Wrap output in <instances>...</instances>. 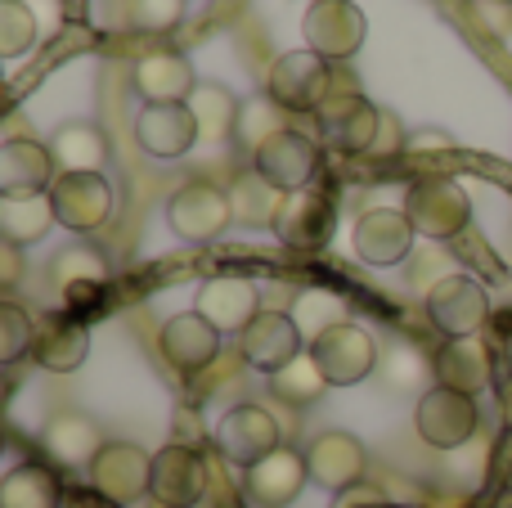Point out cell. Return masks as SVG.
<instances>
[{
    "mask_svg": "<svg viewBox=\"0 0 512 508\" xmlns=\"http://www.w3.org/2000/svg\"><path fill=\"white\" fill-rule=\"evenodd\" d=\"M265 95H274L288 113H319L324 99L337 95L333 63L319 59L315 50H288L270 63L265 77Z\"/></svg>",
    "mask_w": 512,
    "mask_h": 508,
    "instance_id": "obj_1",
    "label": "cell"
},
{
    "mask_svg": "<svg viewBox=\"0 0 512 508\" xmlns=\"http://www.w3.org/2000/svg\"><path fill=\"white\" fill-rule=\"evenodd\" d=\"M310 356H315L319 374L328 378V387H355L364 383L369 374H378V342H373V333L364 329V324L346 320V324H333L328 333H319L315 342H310Z\"/></svg>",
    "mask_w": 512,
    "mask_h": 508,
    "instance_id": "obj_2",
    "label": "cell"
},
{
    "mask_svg": "<svg viewBox=\"0 0 512 508\" xmlns=\"http://www.w3.org/2000/svg\"><path fill=\"white\" fill-rule=\"evenodd\" d=\"M405 216L414 221V230L423 234V239H459L472 225V198L459 180L427 176L409 189Z\"/></svg>",
    "mask_w": 512,
    "mask_h": 508,
    "instance_id": "obj_3",
    "label": "cell"
},
{
    "mask_svg": "<svg viewBox=\"0 0 512 508\" xmlns=\"http://www.w3.org/2000/svg\"><path fill=\"white\" fill-rule=\"evenodd\" d=\"M270 230L279 234L283 248L292 252H319L333 243V230H337V207L324 189H292V194L279 198L274 207V221Z\"/></svg>",
    "mask_w": 512,
    "mask_h": 508,
    "instance_id": "obj_4",
    "label": "cell"
},
{
    "mask_svg": "<svg viewBox=\"0 0 512 508\" xmlns=\"http://www.w3.org/2000/svg\"><path fill=\"white\" fill-rule=\"evenodd\" d=\"M315 126H319L328 149L373 153L378 149V135H382V108H373L360 90H337V95L324 99V108L315 113Z\"/></svg>",
    "mask_w": 512,
    "mask_h": 508,
    "instance_id": "obj_5",
    "label": "cell"
},
{
    "mask_svg": "<svg viewBox=\"0 0 512 508\" xmlns=\"http://www.w3.org/2000/svg\"><path fill=\"white\" fill-rule=\"evenodd\" d=\"M167 221H171V230H176L180 239L207 243V239H216V234L230 230L234 198H230V189L212 185V180H189V185H180L176 194H171Z\"/></svg>",
    "mask_w": 512,
    "mask_h": 508,
    "instance_id": "obj_6",
    "label": "cell"
},
{
    "mask_svg": "<svg viewBox=\"0 0 512 508\" xmlns=\"http://www.w3.org/2000/svg\"><path fill=\"white\" fill-rule=\"evenodd\" d=\"M301 36H306V50L337 63V59H351L364 45L369 18L360 14L355 0H315V5L306 9V18H301Z\"/></svg>",
    "mask_w": 512,
    "mask_h": 508,
    "instance_id": "obj_7",
    "label": "cell"
},
{
    "mask_svg": "<svg viewBox=\"0 0 512 508\" xmlns=\"http://www.w3.org/2000/svg\"><path fill=\"white\" fill-rule=\"evenodd\" d=\"M50 198L59 225L72 234H90L113 216V185L104 171H63L50 185Z\"/></svg>",
    "mask_w": 512,
    "mask_h": 508,
    "instance_id": "obj_8",
    "label": "cell"
},
{
    "mask_svg": "<svg viewBox=\"0 0 512 508\" xmlns=\"http://www.w3.org/2000/svg\"><path fill=\"white\" fill-rule=\"evenodd\" d=\"M414 423H418V437L427 441L432 450H459L477 437V401L463 392H450V387H432L427 396H418V410H414Z\"/></svg>",
    "mask_w": 512,
    "mask_h": 508,
    "instance_id": "obj_9",
    "label": "cell"
},
{
    "mask_svg": "<svg viewBox=\"0 0 512 508\" xmlns=\"http://www.w3.org/2000/svg\"><path fill=\"white\" fill-rule=\"evenodd\" d=\"M427 315L445 338H477V329L490 320V297L472 275H445L427 293Z\"/></svg>",
    "mask_w": 512,
    "mask_h": 508,
    "instance_id": "obj_10",
    "label": "cell"
},
{
    "mask_svg": "<svg viewBox=\"0 0 512 508\" xmlns=\"http://www.w3.org/2000/svg\"><path fill=\"white\" fill-rule=\"evenodd\" d=\"M279 437H283L279 419H274L265 405H252V401L234 405V410L216 423V450L239 468H252V464H261L265 455H274V450L283 446Z\"/></svg>",
    "mask_w": 512,
    "mask_h": 508,
    "instance_id": "obj_11",
    "label": "cell"
},
{
    "mask_svg": "<svg viewBox=\"0 0 512 508\" xmlns=\"http://www.w3.org/2000/svg\"><path fill=\"white\" fill-rule=\"evenodd\" d=\"M86 473H90V491L108 495L117 504H131L153 486V455H144L131 441H108Z\"/></svg>",
    "mask_w": 512,
    "mask_h": 508,
    "instance_id": "obj_12",
    "label": "cell"
},
{
    "mask_svg": "<svg viewBox=\"0 0 512 508\" xmlns=\"http://www.w3.org/2000/svg\"><path fill=\"white\" fill-rule=\"evenodd\" d=\"M414 221L405 216V207H369L360 212L355 221V234H351V248L364 266H400L414 248Z\"/></svg>",
    "mask_w": 512,
    "mask_h": 508,
    "instance_id": "obj_13",
    "label": "cell"
},
{
    "mask_svg": "<svg viewBox=\"0 0 512 508\" xmlns=\"http://www.w3.org/2000/svg\"><path fill=\"white\" fill-rule=\"evenodd\" d=\"M306 468H310V482L315 486H324V491H333V495H346L364 482L369 455H364V446L351 432H319L306 446Z\"/></svg>",
    "mask_w": 512,
    "mask_h": 508,
    "instance_id": "obj_14",
    "label": "cell"
},
{
    "mask_svg": "<svg viewBox=\"0 0 512 508\" xmlns=\"http://www.w3.org/2000/svg\"><path fill=\"white\" fill-rule=\"evenodd\" d=\"M149 495L162 508H194L207 495V464L194 446H162L153 455V486Z\"/></svg>",
    "mask_w": 512,
    "mask_h": 508,
    "instance_id": "obj_15",
    "label": "cell"
},
{
    "mask_svg": "<svg viewBox=\"0 0 512 508\" xmlns=\"http://www.w3.org/2000/svg\"><path fill=\"white\" fill-rule=\"evenodd\" d=\"M301 329L297 320H292L288 311H261L248 329L239 333V351L243 360H248L252 369H261V374H279V369H288L292 360L301 356Z\"/></svg>",
    "mask_w": 512,
    "mask_h": 508,
    "instance_id": "obj_16",
    "label": "cell"
},
{
    "mask_svg": "<svg viewBox=\"0 0 512 508\" xmlns=\"http://www.w3.org/2000/svg\"><path fill=\"white\" fill-rule=\"evenodd\" d=\"M252 167L265 185H274L279 194H292V189L310 185V176H315V167H319V149L310 135H301L288 126V131H279L261 153H256Z\"/></svg>",
    "mask_w": 512,
    "mask_h": 508,
    "instance_id": "obj_17",
    "label": "cell"
},
{
    "mask_svg": "<svg viewBox=\"0 0 512 508\" xmlns=\"http://www.w3.org/2000/svg\"><path fill=\"white\" fill-rule=\"evenodd\" d=\"M158 347H162V356H167L171 369L198 374V369H207L216 356H221V329L207 324L198 311H185V315H171V320L162 324Z\"/></svg>",
    "mask_w": 512,
    "mask_h": 508,
    "instance_id": "obj_18",
    "label": "cell"
},
{
    "mask_svg": "<svg viewBox=\"0 0 512 508\" xmlns=\"http://www.w3.org/2000/svg\"><path fill=\"white\" fill-rule=\"evenodd\" d=\"M194 311L203 315L207 324H216L221 333H243L256 315H261V288L239 275H216L198 288Z\"/></svg>",
    "mask_w": 512,
    "mask_h": 508,
    "instance_id": "obj_19",
    "label": "cell"
},
{
    "mask_svg": "<svg viewBox=\"0 0 512 508\" xmlns=\"http://www.w3.org/2000/svg\"><path fill=\"white\" fill-rule=\"evenodd\" d=\"M310 482V468H306V455L292 446H279L274 455H265L261 464L248 468V500L261 504V508H288L292 500L301 495V486Z\"/></svg>",
    "mask_w": 512,
    "mask_h": 508,
    "instance_id": "obj_20",
    "label": "cell"
},
{
    "mask_svg": "<svg viewBox=\"0 0 512 508\" xmlns=\"http://www.w3.org/2000/svg\"><path fill=\"white\" fill-rule=\"evenodd\" d=\"M135 140L144 144V153L167 162L198 144V122L189 104H144L135 117Z\"/></svg>",
    "mask_w": 512,
    "mask_h": 508,
    "instance_id": "obj_21",
    "label": "cell"
},
{
    "mask_svg": "<svg viewBox=\"0 0 512 508\" xmlns=\"http://www.w3.org/2000/svg\"><path fill=\"white\" fill-rule=\"evenodd\" d=\"M32 356H36V365L50 369V374H72V369H81L90 356V329L72 311L45 315V320L36 324Z\"/></svg>",
    "mask_w": 512,
    "mask_h": 508,
    "instance_id": "obj_22",
    "label": "cell"
},
{
    "mask_svg": "<svg viewBox=\"0 0 512 508\" xmlns=\"http://www.w3.org/2000/svg\"><path fill=\"white\" fill-rule=\"evenodd\" d=\"M135 90L144 104H189V95L198 90L194 63L180 50H149L135 63Z\"/></svg>",
    "mask_w": 512,
    "mask_h": 508,
    "instance_id": "obj_23",
    "label": "cell"
},
{
    "mask_svg": "<svg viewBox=\"0 0 512 508\" xmlns=\"http://www.w3.org/2000/svg\"><path fill=\"white\" fill-rule=\"evenodd\" d=\"M432 369H436V387H450V392L463 396L486 392L490 378H495V360H490L481 338H450L432 356Z\"/></svg>",
    "mask_w": 512,
    "mask_h": 508,
    "instance_id": "obj_24",
    "label": "cell"
},
{
    "mask_svg": "<svg viewBox=\"0 0 512 508\" xmlns=\"http://www.w3.org/2000/svg\"><path fill=\"white\" fill-rule=\"evenodd\" d=\"M50 284L59 288L68 311L81 302H95L108 284V257L99 248H90V243H72L50 261Z\"/></svg>",
    "mask_w": 512,
    "mask_h": 508,
    "instance_id": "obj_25",
    "label": "cell"
},
{
    "mask_svg": "<svg viewBox=\"0 0 512 508\" xmlns=\"http://www.w3.org/2000/svg\"><path fill=\"white\" fill-rule=\"evenodd\" d=\"M41 446H45V455H50L54 464L90 468V464H95V455L108 446V441H104V432H99V423L90 419V414L63 410V414H54V419L45 423Z\"/></svg>",
    "mask_w": 512,
    "mask_h": 508,
    "instance_id": "obj_26",
    "label": "cell"
},
{
    "mask_svg": "<svg viewBox=\"0 0 512 508\" xmlns=\"http://www.w3.org/2000/svg\"><path fill=\"white\" fill-rule=\"evenodd\" d=\"M50 144L36 140H5L0 144V194H50L54 176Z\"/></svg>",
    "mask_w": 512,
    "mask_h": 508,
    "instance_id": "obj_27",
    "label": "cell"
},
{
    "mask_svg": "<svg viewBox=\"0 0 512 508\" xmlns=\"http://www.w3.org/2000/svg\"><path fill=\"white\" fill-rule=\"evenodd\" d=\"M54 216V198L50 194H0V239L5 243H36L50 234Z\"/></svg>",
    "mask_w": 512,
    "mask_h": 508,
    "instance_id": "obj_28",
    "label": "cell"
},
{
    "mask_svg": "<svg viewBox=\"0 0 512 508\" xmlns=\"http://www.w3.org/2000/svg\"><path fill=\"white\" fill-rule=\"evenodd\" d=\"M50 153L63 171H104L108 135L99 122H63L50 135Z\"/></svg>",
    "mask_w": 512,
    "mask_h": 508,
    "instance_id": "obj_29",
    "label": "cell"
},
{
    "mask_svg": "<svg viewBox=\"0 0 512 508\" xmlns=\"http://www.w3.org/2000/svg\"><path fill=\"white\" fill-rule=\"evenodd\" d=\"M239 104L221 81H198V90L189 95V113L198 122V140L203 144H230L234 126H239Z\"/></svg>",
    "mask_w": 512,
    "mask_h": 508,
    "instance_id": "obj_30",
    "label": "cell"
},
{
    "mask_svg": "<svg viewBox=\"0 0 512 508\" xmlns=\"http://www.w3.org/2000/svg\"><path fill=\"white\" fill-rule=\"evenodd\" d=\"M63 482L50 464H18L0 482V508H59Z\"/></svg>",
    "mask_w": 512,
    "mask_h": 508,
    "instance_id": "obj_31",
    "label": "cell"
},
{
    "mask_svg": "<svg viewBox=\"0 0 512 508\" xmlns=\"http://www.w3.org/2000/svg\"><path fill=\"white\" fill-rule=\"evenodd\" d=\"M378 378H382V387H387V392L427 396V392H432V387H427V378H436V369H432V360L414 347V342L391 338L387 351L378 356Z\"/></svg>",
    "mask_w": 512,
    "mask_h": 508,
    "instance_id": "obj_32",
    "label": "cell"
},
{
    "mask_svg": "<svg viewBox=\"0 0 512 508\" xmlns=\"http://www.w3.org/2000/svg\"><path fill=\"white\" fill-rule=\"evenodd\" d=\"M279 131H288V108L274 95H252L239 104V126H234V144L243 153H261Z\"/></svg>",
    "mask_w": 512,
    "mask_h": 508,
    "instance_id": "obj_33",
    "label": "cell"
},
{
    "mask_svg": "<svg viewBox=\"0 0 512 508\" xmlns=\"http://www.w3.org/2000/svg\"><path fill=\"white\" fill-rule=\"evenodd\" d=\"M324 387H328V378L319 374V365H315V356H310V351H301L288 369L270 374V392L279 396L283 405H297V410H301V405H315L319 396H324Z\"/></svg>",
    "mask_w": 512,
    "mask_h": 508,
    "instance_id": "obj_34",
    "label": "cell"
},
{
    "mask_svg": "<svg viewBox=\"0 0 512 508\" xmlns=\"http://www.w3.org/2000/svg\"><path fill=\"white\" fill-rule=\"evenodd\" d=\"M292 320H297L301 338L315 342L319 333H328L333 324H346V302L337 293H324V288H310V293L297 297V306H292Z\"/></svg>",
    "mask_w": 512,
    "mask_h": 508,
    "instance_id": "obj_35",
    "label": "cell"
},
{
    "mask_svg": "<svg viewBox=\"0 0 512 508\" xmlns=\"http://www.w3.org/2000/svg\"><path fill=\"white\" fill-rule=\"evenodd\" d=\"M36 32H41L36 14L23 0H0V54H5V59H18L23 50H32Z\"/></svg>",
    "mask_w": 512,
    "mask_h": 508,
    "instance_id": "obj_36",
    "label": "cell"
},
{
    "mask_svg": "<svg viewBox=\"0 0 512 508\" xmlns=\"http://www.w3.org/2000/svg\"><path fill=\"white\" fill-rule=\"evenodd\" d=\"M234 221H265V225H270L274 221V207H279V189H274V185H265V180L261 176H243L239 180V185H234Z\"/></svg>",
    "mask_w": 512,
    "mask_h": 508,
    "instance_id": "obj_37",
    "label": "cell"
},
{
    "mask_svg": "<svg viewBox=\"0 0 512 508\" xmlns=\"http://www.w3.org/2000/svg\"><path fill=\"white\" fill-rule=\"evenodd\" d=\"M32 342H36V324L27 320L23 306L5 302L0 306V360H5V365L23 360L27 351H32Z\"/></svg>",
    "mask_w": 512,
    "mask_h": 508,
    "instance_id": "obj_38",
    "label": "cell"
},
{
    "mask_svg": "<svg viewBox=\"0 0 512 508\" xmlns=\"http://www.w3.org/2000/svg\"><path fill=\"white\" fill-rule=\"evenodd\" d=\"M131 18L144 32H171L185 18V0H131Z\"/></svg>",
    "mask_w": 512,
    "mask_h": 508,
    "instance_id": "obj_39",
    "label": "cell"
},
{
    "mask_svg": "<svg viewBox=\"0 0 512 508\" xmlns=\"http://www.w3.org/2000/svg\"><path fill=\"white\" fill-rule=\"evenodd\" d=\"M454 149V135L441 131V126H423V131H409L405 153L409 158H423V153H450Z\"/></svg>",
    "mask_w": 512,
    "mask_h": 508,
    "instance_id": "obj_40",
    "label": "cell"
},
{
    "mask_svg": "<svg viewBox=\"0 0 512 508\" xmlns=\"http://www.w3.org/2000/svg\"><path fill=\"white\" fill-rule=\"evenodd\" d=\"M477 14L495 36H512V5H504V0H477Z\"/></svg>",
    "mask_w": 512,
    "mask_h": 508,
    "instance_id": "obj_41",
    "label": "cell"
},
{
    "mask_svg": "<svg viewBox=\"0 0 512 508\" xmlns=\"http://www.w3.org/2000/svg\"><path fill=\"white\" fill-rule=\"evenodd\" d=\"M18 275H23V252H18V243H0V284L14 288Z\"/></svg>",
    "mask_w": 512,
    "mask_h": 508,
    "instance_id": "obj_42",
    "label": "cell"
},
{
    "mask_svg": "<svg viewBox=\"0 0 512 508\" xmlns=\"http://www.w3.org/2000/svg\"><path fill=\"white\" fill-rule=\"evenodd\" d=\"M405 140H409V135L400 131L396 117L382 113V135H378V149H373V153H400V149H405Z\"/></svg>",
    "mask_w": 512,
    "mask_h": 508,
    "instance_id": "obj_43",
    "label": "cell"
},
{
    "mask_svg": "<svg viewBox=\"0 0 512 508\" xmlns=\"http://www.w3.org/2000/svg\"><path fill=\"white\" fill-rule=\"evenodd\" d=\"M333 508H387V500H382L378 491H360V486H355V491L337 495V504H333Z\"/></svg>",
    "mask_w": 512,
    "mask_h": 508,
    "instance_id": "obj_44",
    "label": "cell"
},
{
    "mask_svg": "<svg viewBox=\"0 0 512 508\" xmlns=\"http://www.w3.org/2000/svg\"><path fill=\"white\" fill-rule=\"evenodd\" d=\"M72 504H77V508H126V504L108 500V495H99V491H90V495H72Z\"/></svg>",
    "mask_w": 512,
    "mask_h": 508,
    "instance_id": "obj_45",
    "label": "cell"
},
{
    "mask_svg": "<svg viewBox=\"0 0 512 508\" xmlns=\"http://www.w3.org/2000/svg\"><path fill=\"white\" fill-rule=\"evenodd\" d=\"M504 482H508V491H512V455H508V468H504Z\"/></svg>",
    "mask_w": 512,
    "mask_h": 508,
    "instance_id": "obj_46",
    "label": "cell"
},
{
    "mask_svg": "<svg viewBox=\"0 0 512 508\" xmlns=\"http://www.w3.org/2000/svg\"><path fill=\"white\" fill-rule=\"evenodd\" d=\"M504 5H512V0H504Z\"/></svg>",
    "mask_w": 512,
    "mask_h": 508,
    "instance_id": "obj_47",
    "label": "cell"
}]
</instances>
